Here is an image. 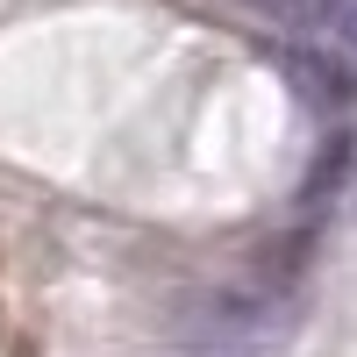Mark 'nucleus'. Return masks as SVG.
I'll return each instance as SVG.
<instances>
[{"label":"nucleus","mask_w":357,"mask_h":357,"mask_svg":"<svg viewBox=\"0 0 357 357\" xmlns=\"http://www.w3.org/2000/svg\"><path fill=\"white\" fill-rule=\"evenodd\" d=\"M279 65H286L293 93H301L314 114H343L357 100V65H350V50H336V43H286Z\"/></svg>","instance_id":"nucleus-1"},{"label":"nucleus","mask_w":357,"mask_h":357,"mask_svg":"<svg viewBox=\"0 0 357 357\" xmlns=\"http://www.w3.org/2000/svg\"><path fill=\"white\" fill-rule=\"evenodd\" d=\"M243 8L257 22H272V29H314L321 43L336 36V22L350 15V0H243Z\"/></svg>","instance_id":"nucleus-2"},{"label":"nucleus","mask_w":357,"mask_h":357,"mask_svg":"<svg viewBox=\"0 0 357 357\" xmlns=\"http://www.w3.org/2000/svg\"><path fill=\"white\" fill-rule=\"evenodd\" d=\"M350 172H357V129H336L329 143L314 151V165H307V200H336L343 186H350Z\"/></svg>","instance_id":"nucleus-3"},{"label":"nucleus","mask_w":357,"mask_h":357,"mask_svg":"<svg viewBox=\"0 0 357 357\" xmlns=\"http://www.w3.org/2000/svg\"><path fill=\"white\" fill-rule=\"evenodd\" d=\"M186 357H250V350H222V343H193Z\"/></svg>","instance_id":"nucleus-4"}]
</instances>
